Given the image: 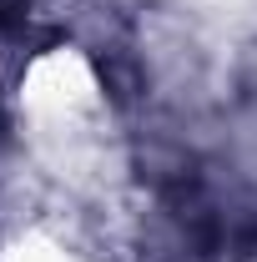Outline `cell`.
I'll use <instances>...</instances> for the list:
<instances>
[{
	"label": "cell",
	"instance_id": "6da1fadb",
	"mask_svg": "<svg viewBox=\"0 0 257 262\" xmlns=\"http://www.w3.org/2000/svg\"><path fill=\"white\" fill-rule=\"evenodd\" d=\"M15 126L40 162L56 171H81L106 157L116 131V101L101 61L81 40H51L15 71L10 86Z\"/></svg>",
	"mask_w": 257,
	"mask_h": 262
},
{
	"label": "cell",
	"instance_id": "7a4b0ae2",
	"mask_svg": "<svg viewBox=\"0 0 257 262\" xmlns=\"http://www.w3.org/2000/svg\"><path fill=\"white\" fill-rule=\"evenodd\" d=\"M0 262H96V257L51 227H20L0 242Z\"/></svg>",
	"mask_w": 257,
	"mask_h": 262
},
{
	"label": "cell",
	"instance_id": "3957f363",
	"mask_svg": "<svg viewBox=\"0 0 257 262\" xmlns=\"http://www.w3.org/2000/svg\"><path fill=\"white\" fill-rule=\"evenodd\" d=\"M232 262H257V237H247V242L232 252Z\"/></svg>",
	"mask_w": 257,
	"mask_h": 262
}]
</instances>
